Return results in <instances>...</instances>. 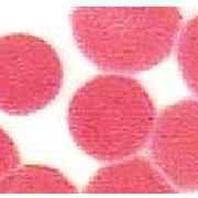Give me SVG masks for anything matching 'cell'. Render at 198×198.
Listing matches in <instances>:
<instances>
[{"mask_svg":"<svg viewBox=\"0 0 198 198\" xmlns=\"http://www.w3.org/2000/svg\"><path fill=\"white\" fill-rule=\"evenodd\" d=\"M176 7H78L71 13L73 36L92 64L109 73L136 74L171 54L182 28Z\"/></svg>","mask_w":198,"mask_h":198,"instance_id":"cell-1","label":"cell"},{"mask_svg":"<svg viewBox=\"0 0 198 198\" xmlns=\"http://www.w3.org/2000/svg\"><path fill=\"white\" fill-rule=\"evenodd\" d=\"M156 109L139 80L98 75L74 92L67 109L73 140L89 156L115 162L136 155L151 139Z\"/></svg>","mask_w":198,"mask_h":198,"instance_id":"cell-2","label":"cell"},{"mask_svg":"<svg viewBox=\"0 0 198 198\" xmlns=\"http://www.w3.org/2000/svg\"><path fill=\"white\" fill-rule=\"evenodd\" d=\"M62 86V61L49 42L25 33L0 36L1 111L34 113L49 106Z\"/></svg>","mask_w":198,"mask_h":198,"instance_id":"cell-3","label":"cell"},{"mask_svg":"<svg viewBox=\"0 0 198 198\" xmlns=\"http://www.w3.org/2000/svg\"><path fill=\"white\" fill-rule=\"evenodd\" d=\"M154 164L177 190H198V99L161 110L151 136Z\"/></svg>","mask_w":198,"mask_h":198,"instance_id":"cell-4","label":"cell"},{"mask_svg":"<svg viewBox=\"0 0 198 198\" xmlns=\"http://www.w3.org/2000/svg\"><path fill=\"white\" fill-rule=\"evenodd\" d=\"M85 193H176L154 162L141 156H129L101 167L89 180Z\"/></svg>","mask_w":198,"mask_h":198,"instance_id":"cell-5","label":"cell"},{"mask_svg":"<svg viewBox=\"0 0 198 198\" xmlns=\"http://www.w3.org/2000/svg\"><path fill=\"white\" fill-rule=\"evenodd\" d=\"M73 194L77 187L62 172L50 166L19 165L0 182V194Z\"/></svg>","mask_w":198,"mask_h":198,"instance_id":"cell-6","label":"cell"},{"mask_svg":"<svg viewBox=\"0 0 198 198\" xmlns=\"http://www.w3.org/2000/svg\"><path fill=\"white\" fill-rule=\"evenodd\" d=\"M177 61L185 83L198 98V15L187 21L180 32Z\"/></svg>","mask_w":198,"mask_h":198,"instance_id":"cell-7","label":"cell"},{"mask_svg":"<svg viewBox=\"0 0 198 198\" xmlns=\"http://www.w3.org/2000/svg\"><path fill=\"white\" fill-rule=\"evenodd\" d=\"M20 165V153L11 136L0 127V182Z\"/></svg>","mask_w":198,"mask_h":198,"instance_id":"cell-8","label":"cell"}]
</instances>
